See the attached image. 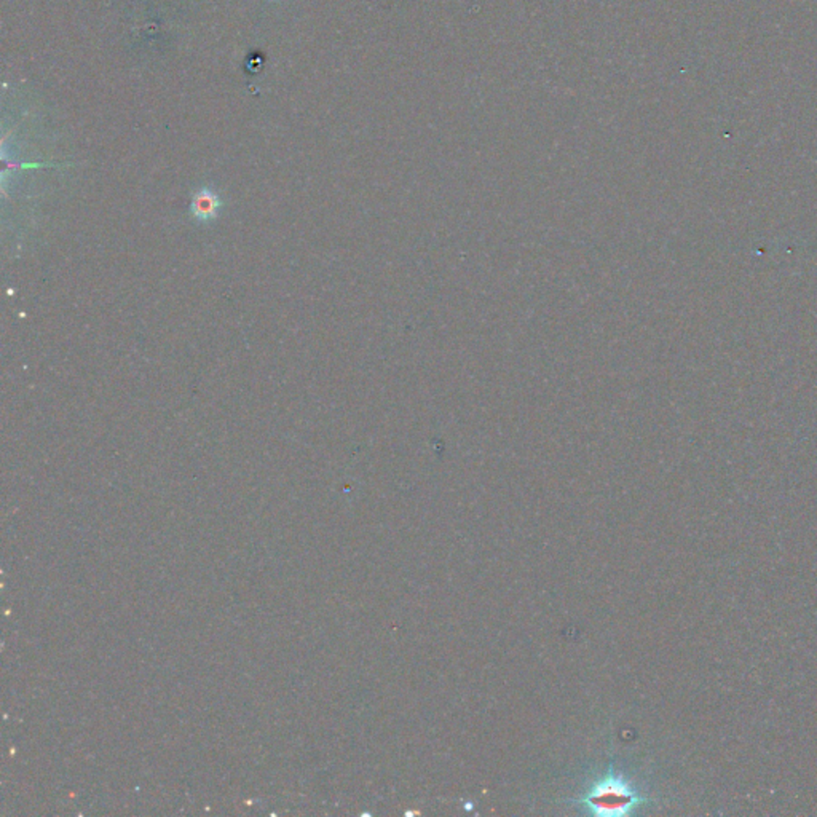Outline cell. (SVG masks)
I'll return each instance as SVG.
<instances>
[{
	"label": "cell",
	"instance_id": "cell-1",
	"mask_svg": "<svg viewBox=\"0 0 817 817\" xmlns=\"http://www.w3.org/2000/svg\"><path fill=\"white\" fill-rule=\"evenodd\" d=\"M587 803L591 804L592 808L594 806L596 808H604V810H607V812H610V811H613V812H623L631 804L636 803V798H634V793L626 785L613 779V781H608L605 784L598 785L596 791H592L589 798H587Z\"/></svg>",
	"mask_w": 817,
	"mask_h": 817
},
{
	"label": "cell",
	"instance_id": "cell-2",
	"mask_svg": "<svg viewBox=\"0 0 817 817\" xmlns=\"http://www.w3.org/2000/svg\"><path fill=\"white\" fill-rule=\"evenodd\" d=\"M224 208V201L220 193L214 192L209 187H199L193 193L190 203V216L199 224H209L220 218V211Z\"/></svg>",
	"mask_w": 817,
	"mask_h": 817
}]
</instances>
